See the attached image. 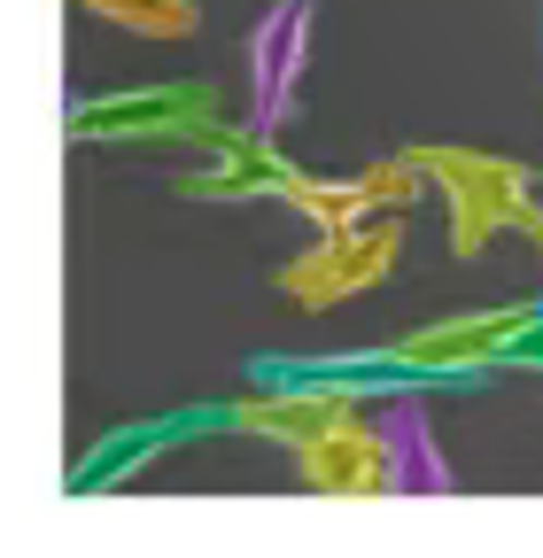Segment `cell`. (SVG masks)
<instances>
[{
  "label": "cell",
  "mask_w": 543,
  "mask_h": 558,
  "mask_svg": "<svg viewBox=\"0 0 543 558\" xmlns=\"http://www.w3.org/2000/svg\"><path fill=\"white\" fill-rule=\"evenodd\" d=\"M420 163V179L427 186H443V202H450V241H458V256H482L497 233H528L535 248H543V209H535V186H528V171L520 163H497V156H466V148H427V156H412Z\"/></svg>",
  "instance_id": "6da1fadb"
},
{
  "label": "cell",
  "mask_w": 543,
  "mask_h": 558,
  "mask_svg": "<svg viewBox=\"0 0 543 558\" xmlns=\"http://www.w3.org/2000/svg\"><path fill=\"white\" fill-rule=\"evenodd\" d=\"M311 16L318 0H272L249 32V140L280 148V124L295 109V86H303V62H311Z\"/></svg>",
  "instance_id": "7a4b0ae2"
},
{
  "label": "cell",
  "mask_w": 543,
  "mask_h": 558,
  "mask_svg": "<svg viewBox=\"0 0 543 558\" xmlns=\"http://www.w3.org/2000/svg\"><path fill=\"white\" fill-rule=\"evenodd\" d=\"M358 418H365V435H373L381 488H403V497H443V488H450V458L435 442V418H427V396L420 388L365 396Z\"/></svg>",
  "instance_id": "3957f363"
},
{
  "label": "cell",
  "mask_w": 543,
  "mask_h": 558,
  "mask_svg": "<svg viewBox=\"0 0 543 558\" xmlns=\"http://www.w3.org/2000/svg\"><path fill=\"white\" fill-rule=\"evenodd\" d=\"M210 427H226V411H179V418H156V427H132V435H109V442H94L86 450V465H79V488H109L117 473H141L164 442H186V435H210Z\"/></svg>",
  "instance_id": "277c9868"
},
{
  "label": "cell",
  "mask_w": 543,
  "mask_h": 558,
  "mask_svg": "<svg viewBox=\"0 0 543 558\" xmlns=\"http://www.w3.org/2000/svg\"><path fill=\"white\" fill-rule=\"evenodd\" d=\"M86 9L124 16V24H141V32H179V24H194L186 0H86Z\"/></svg>",
  "instance_id": "5b68a950"
}]
</instances>
